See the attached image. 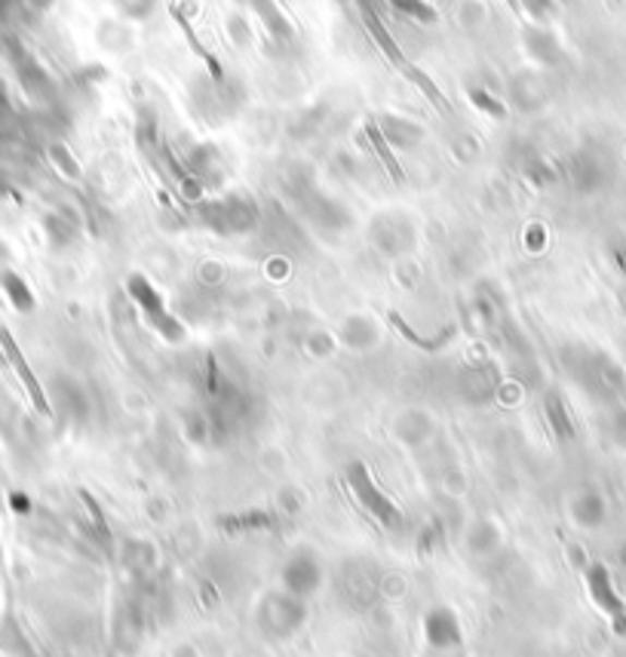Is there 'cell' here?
Listing matches in <instances>:
<instances>
[{"mask_svg":"<svg viewBox=\"0 0 626 657\" xmlns=\"http://www.w3.org/2000/svg\"><path fill=\"white\" fill-rule=\"evenodd\" d=\"M587 590L593 596L595 606L602 608V614L609 618L611 626H614L621 636H626V606L624 599L617 596V590H614V581H611L609 569H605L602 562H593V565L587 569Z\"/></svg>","mask_w":626,"mask_h":657,"instance_id":"cell-2","label":"cell"},{"mask_svg":"<svg viewBox=\"0 0 626 657\" xmlns=\"http://www.w3.org/2000/svg\"><path fill=\"white\" fill-rule=\"evenodd\" d=\"M308 611H304V599H296L289 593H270L264 596V602L258 606V626L270 640H286L292 636L298 626L304 624Z\"/></svg>","mask_w":626,"mask_h":657,"instance_id":"cell-1","label":"cell"},{"mask_svg":"<svg viewBox=\"0 0 626 657\" xmlns=\"http://www.w3.org/2000/svg\"><path fill=\"white\" fill-rule=\"evenodd\" d=\"M350 486H353L357 498L363 501V507L369 510L378 523H384V526H396V523H399V510L378 492V486L365 474V467L357 464V467L350 470Z\"/></svg>","mask_w":626,"mask_h":657,"instance_id":"cell-5","label":"cell"},{"mask_svg":"<svg viewBox=\"0 0 626 657\" xmlns=\"http://www.w3.org/2000/svg\"><path fill=\"white\" fill-rule=\"evenodd\" d=\"M614 657H626V655H621V652H617V655H614Z\"/></svg>","mask_w":626,"mask_h":657,"instance_id":"cell-8","label":"cell"},{"mask_svg":"<svg viewBox=\"0 0 626 657\" xmlns=\"http://www.w3.org/2000/svg\"><path fill=\"white\" fill-rule=\"evenodd\" d=\"M323 584V569L313 553H296L282 565V590L296 599H308L313 593L320 590Z\"/></svg>","mask_w":626,"mask_h":657,"instance_id":"cell-3","label":"cell"},{"mask_svg":"<svg viewBox=\"0 0 626 657\" xmlns=\"http://www.w3.org/2000/svg\"><path fill=\"white\" fill-rule=\"evenodd\" d=\"M602 513H605L602 501H599V498H590V504H580V507H577V519H580L583 526H599V523H602Z\"/></svg>","mask_w":626,"mask_h":657,"instance_id":"cell-6","label":"cell"},{"mask_svg":"<svg viewBox=\"0 0 626 657\" xmlns=\"http://www.w3.org/2000/svg\"><path fill=\"white\" fill-rule=\"evenodd\" d=\"M372 132V142H375V148H378V154H381V164L387 166V169H390V176H394L396 181L402 179V169H399V166H396V160H394V154H390V151L384 148V142H381V135L375 130H369Z\"/></svg>","mask_w":626,"mask_h":657,"instance_id":"cell-7","label":"cell"},{"mask_svg":"<svg viewBox=\"0 0 626 657\" xmlns=\"http://www.w3.org/2000/svg\"><path fill=\"white\" fill-rule=\"evenodd\" d=\"M424 636H428L430 648L445 652V648H458L464 640L461 618L452 611L448 606L430 608L428 618H424Z\"/></svg>","mask_w":626,"mask_h":657,"instance_id":"cell-4","label":"cell"}]
</instances>
